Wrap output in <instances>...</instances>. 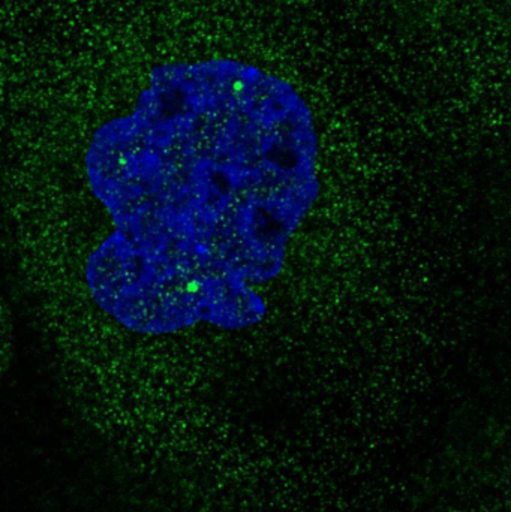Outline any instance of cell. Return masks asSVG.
<instances>
[{
  "label": "cell",
  "mask_w": 511,
  "mask_h": 512,
  "mask_svg": "<svg viewBox=\"0 0 511 512\" xmlns=\"http://www.w3.org/2000/svg\"><path fill=\"white\" fill-rule=\"evenodd\" d=\"M113 230L86 262L96 306L132 333L266 318L258 289L321 194L314 114L293 84L236 59L162 63L86 153Z\"/></svg>",
  "instance_id": "6da1fadb"
}]
</instances>
